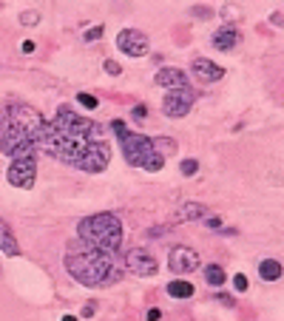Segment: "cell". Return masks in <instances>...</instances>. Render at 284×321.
<instances>
[{
    "label": "cell",
    "instance_id": "cell-10",
    "mask_svg": "<svg viewBox=\"0 0 284 321\" xmlns=\"http://www.w3.org/2000/svg\"><path fill=\"white\" fill-rule=\"evenodd\" d=\"M125 264L131 267L134 276H157V259H153V253H148V250L142 248H134L125 253Z\"/></svg>",
    "mask_w": 284,
    "mask_h": 321
},
{
    "label": "cell",
    "instance_id": "cell-13",
    "mask_svg": "<svg viewBox=\"0 0 284 321\" xmlns=\"http://www.w3.org/2000/svg\"><path fill=\"white\" fill-rule=\"evenodd\" d=\"M211 213H208V208L202 202H185V205H179L176 213H173V222H196V219H208Z\"/></svg>",
    "mask_w": 284,
    "mask_h": 321
},
{
    "label": "cell",
    "instance_id": "cell-32",
    "mask_svg": "<svg viewBox=\"0 0 284 321\" xmlns=\"http://www.w3.org/2000/svg\"><path fill=\"white\" fill-rule=\"evenodd\" d=\"M222 14H227V17H236L239 9H236V6H227V9H222Z\"/></svg>",
    "mask_w": 284,
    "mask_h": 321
},
{
    "label": "cell",
    "instance_id": "cell-4",
    "mask_svg": "<svg viewBox=\"0 0 284 321\" xmlns=\"http://www.w3.org/2000/svg\"><path fill=\"white\" fill-rule=\"evenodd\" d=\"M0 151L12 159L20 157H37V145L26 134V128H20L12 117H3V128H0Z\"/></svg>",
    "mask_w": 284,
    "mask_h": 321
},
{
    "label": "cell",
    "instance_id": "cell-27",
    "mask_svg": "<svg viewBox=\"0 0 284 321\" xmlns=\"http://www.w3.org/2000/svg\"><path fill=\"white\" fill-rule=\"evenodd\" d=\"M34 48H37V46H34V40H23V46H20V52H23V54H32Z\"/></svg>",
    "mask_w": 284,
    "mask_h": 321
},
{
    "label": "cell",
    "instance_id": "cell-29",
    "mask_svg": "<svg viewBox=\"0 0 284 321\" xmlns=\"http://www.w3.org/2000/svg\"><path fill=\"white\" fill-rule=\"evenodd\" d=\"M205 225H208V228H222V219H219V216H208Z\"/></svg>",
    "mask_w": 284,
    "mask_h": 321
},
{
    "label": "cell",
    "instance_id": "cell-17",
    "mask_svg": "<svg viewBox=\"0 0 284 321\" xmlns=\"http://www.w3.org/2000/svg\"><path fill=\"white\" fill-rule=\"evenodd\" d=\"M205 282L211 284V287H222V284L227 282V276H225V270L219 267V264H208V267H205Z\"/></svg>",
    "mask_w": 284,
    "mask_h": 321
},
{
    "label": "cell",
    "instance_id": "cell-3",
    "mask_svg": "<svg viewBox=\"0 0 284 321\" xmlns=\"http://www.w3.org/2000/svg\"><path fill=\"white\" fill-rule=\"evenodd\" d=\"M77 236L80 242L91 244L106 253H117L122 244V222L117 213H94L77 222Z\"/></svg>",
    "mask_w": 284,
    "mask_h": 321
},
{
    "label": "cell",
    "instance_id": "cell-18",
    "mask_svg": "<svg viewBox=\"0 0 284 321\" xmlns=\"http://www.w3.org/2000/svg\"><path fill=\"white\" fill-rule=\"evenodd\" d=\"M168 295H173V299H191L193 284L191 282H171L168 284Z\"/></svg>",
    "mask_w": 284,
    "mask_h": 321
},
{
    "label": "cell",
    "instance_id": "cell-2",
    "mask_svg": "<svg viewBox=\"0 0 284 321\" xmlns=\"http://www.w3.org/2000/svg\"><path fill=\"white\" fill-rule=\"evenodd\" d=\"M111 131L117 134L119 145H122V157H125V162L131 165V168H142V170H151V174L162 170L165 157L157 151L153 139L142 137V134L128 131L122 119H114V122H111Z\"/></svg>",
    "mask_w": 284,
    "mask_h": 321
},
{
    "label": "cell",
    "instance_id": "cell-15",
    "mask_svg": "<svg viewBox=\"0 0 284 321\" xmlns=\"http://www.w3.org/2000/svg\"><path fill=\"white\" fill-rule=\"evenodd\" d=\"M0 253H3V256H17V253H20L17 239H14L12 228H9L3 219H0Z\"/></svg>",
    "mask_w": 284,
    "mask_h": 321
},
{
    "label": "cell",
    "instance_id": "cell-8",
    "mask_svg": "<svg viewBox=\"0 0 284 321\" xmlns=\"http://www.w3.org/2000/svg\"><path fill=\"white\" fill-rule=\"evenodd\" d=\"M168 267L176 276L193 273V270H199V253L193 248H188V244H176V248H171V253H168Z\"/></svg>",
    "mask_w": 284,
    "mask_h": 321
},
{
    "label": "cell",
    "instance_id": "cell-5",
    "mask_svg": "<svg viewBox=\"0 0 284 321\" xmlns=\"http://www.w3.org/2000/svg\"><path fill=\"white\" fill-rule=\"evenodd\" d=\"M193 103H196V91H193L191 85L168 88L165 100H162V111H165V117H171V119H182V117H188V111L193 108Z\"/></svg>",
    "mask_w": 284,
    "mask_h": 321
},
{
    "label": "cell",
    "instance_id": "cell-25",
    "mask_svg": "<svg viewBox=\"0 0 284 321\" xmlns=\"http://www.w3.org/2000/svg\"><path fill=\"white\" fill-rule=\"evenodd\" d=\"M191 14H193V17H202V20H208V17L213 14V9H208V6H193V9H191Z\"/></svg>",
    "mask_w": 284,
    "mask_h": 321
},
{
    "label": "cell",
    "instance_id": "cell-31",
    "mask_svg": "<svg viewBox=\"0 0 284 321\" xmlns=\"http://www.w3.org/2000/svg\"><path fill=\"white\" fill-rule=\"evenodd\" d=\"M94 310H97L94 304H86V307H83V318H91V315H94Z\"/></svg>",
    "mask_w": 284,
    "mask_h": 321
},
{
    "label": "cell",
    "instance_id": "cell-33",
    "mask_svg": "<svg viewBox=\"0 0 284 321\" xmlns=\"http://www.w3.org/2000/svg\"><path fill=\"white\" fill-rule=\"evenodd\" d=\"M270 20H273V23H278V26L284 29V17H281V14H278V12H276V14H270Z\"/></svg>",
    "mask_w": 284,
    "mask_h": 321
},
{
    "label": "cell",
    "instance_id": "cell-26",
    "mask_svg": "<svg viewBox=\"0 0 284 321\" xmlns=\"http://www.w3.org/2000/svg\"><path fill=\"white\" fill-rule=\"evenodd\" d=\"M145 114H148V108H145V105H142V103H139V105H134L131 117H134V119H145Z\"/></svg>",
    "mask_w": 284,
    "mask_h": 321
},
{
    "label": "cell",
    "instance_id": "cell-28",
    "mask_svg": "<svg viewBox=\"0 0 284 321\" xmlns=\"http://www.w3.org/2000/svg\"><path fill=\"white\" fill-rule=\"evenodd\" d=\"M216 299H219V302H222V304H225V307H233V304H236V302H233V295H227V293L216 295Z\"/></svg>",
    "mask_w": 284,
    "mask_h": 321
},
{
    "label": "cell",
    "instance_id": "cell-6",
    "mask_svg": "<svg viewBox=\"0 0 284 321\" xmlns=\"http://www.w3.org/2000/svg\"><path fill=\"white\" fill-rule=\"evenodd\" d=\"M6 179H9V185H14V188L29 190L34 185V179H37V157L12 159V165H9V170H6Z\"/></svg>",
    "mask_w": 284,
    "mask_h": 321
},
{
    "label": "cell",
    "instance_id": "cell-12",
    "mask_svg": "<svg viewBox=\"0 0 284 321\" xmlns=\"http://www.w3.org/2000/svg\"><path fill=\"white\" fill-rule=\"evenodd\" d=\"M213 48H219V52H233L239 43V29L233 26V23H225L222 29H216L213 32Z\"/></svg>",
    "mask_w": 284,
    "mask_h": 321
},
{
    "label": "cell",
    "instance_id": "cell-19",
    "mask_svg": "<svg viewBox=\"0 0 284 321\" xmlns=\"http://www.w3.org/2000/svg\"><path fill=\"white\" fill-rule=\"evenodd\" d=\"M40 23V12H34V9H26V12H20V26H37Z\"/></svg>",
    "mask_w": 284,
    "mask_h": 321
},
{
    "label": "cell",
    "instance_id": "cell-24",
    "mask_svg": "<svg viewBox=\"0 0 284 321\" xmlns=\"http://www.w3.org/2000/svg\"><path fill=\"white\" fill-rule=\"evenodd\" d=\"M233 287L239 290V293H245L247 287H250V282H247V276L245 273H239V276H233Z\"/></svg>",
    "mask_w": 284,
    "mask_h": 321
},
{
    "label": "cell",
    "instance_id": "cell-21",
    "mask_svg": "<svg viewBox=\"0 0 284 321\" xmlns=\"http://www.w3.org/2000/svg\"><path fill=\"white\" fill-rule=\"evenodd\" d=\"M77 103L83 105V108H88V111H94V108H97V97H91V94H77Z\"/></svg>",
    "mask_w": 284,
    "mask_h": 321
},
{
    "label": "cell",
    "instance_id": "cell-11",
    "mask_svg": "<svg viewBox=\"0 0 284 321\" xmlns=\"http://www.w3.org/2000/svg\"><path fill=\"white\" fill-rule=\"evenodd\" d=\"M191 68H193V74H196L199 83H219V80L225 77V68L216 66V63L208 60V57H196L191 63Z\"/></svg>",
    "mask_w": 284,
    "mask_h": 321
},
{
    "label": "cell",
    "instance_id": "cell-9",
    "mask_svg": "<svg viewBox=\"0 0 284 321\" xmlns=\"http://www.w3.org/2000/svg\"><path fill=\"white\" fill-rule=\"evenodd\" d=\"M117 48L128 57H145L148 54V37L139 29H122L117 34Z\"/></svg>",
    "mask_w": 284,
    "mask_h": 321
},
{
    "label": "cell",
    "instance_id": "cell-16",
    "mask_svg": "<svg viewBox=\"0 0 284 321\" xmlns=\"http://www.w3.org/2000/svg\"><path fill=\"white\" fill-rule=\"evenodd\" d=\"M281 264L276 262V259H265V262L259 264V276H262V279H265V282H278V279H281Z\"/></svg>",
    "mask_w": 284,
    "mask_h": 321
},
{
    "label": "cell",
    "instance_id": "cell-1",
    "mask_svg": "<svg viewBox=\"0 0 284 321\" xmlns=\"http://www.w3.org/2000/svg\"><path fill=\"white\" fill-rule=\"evenodd\" d=\"M66 270L74 276V282L86 287H108L119 279L117 256L97 250L86 242H77L66 250Z\"/></svg>",
    "mask_w": 284,
    "mask_h": 321
},
{
    "label": "cell",
    "instance_id": "cell-14",
    "mask_svg": "<svg viewBox=\"0 0 284 321\" xmlns=\"http://www.w3.org/2000/svg\"><path fill=\"white\" fill-rule=\"evenodd\" d=\"M153 83L162 85V88H182V85H191L185 77V71H179V68H162V71L153 77Z\"/></svg>",
    "mask_w": 284,
    "mask_h": 321
},
{
    "label": "cell",
    "instance_id": "cell-20",
    "mask_svg": "<svg viewBox=\"0 0 284 321\" xmlns=\"http://www.w3.org/2000/svg\"><path fill=\"white\" fill-rule=\"evenodd\" d=\"M179 168H182V174H185V177H193V174L199 170V162H196L193 157H188V159H182V162H179Z\"/></svg>",
    "mask_w": 284,
    "mask_h": 321
},
{
    "label": "cell",
    "instance_id": "cell-34",
    "mask_svg": "<svg viewBox=\"0 0 284 321\" xmlns=\"http://www.w3.org/2000/svg\"><path fill=\"white\" fill-rule=\"evenodd\" d=\"M63 321H77V318H74V315H63Z\"/></svg>",
    "mask_w": 284,
    "mask_h": 321
},
{
    "label": "cell",
    "instance_id": "cell-30",
    "mask_svg": "<svg viewBox=\"0 0 284 321\" xmlns=\"http://www.w3.org/2000/svg\"><path fill=\"white\" fill-rule=\"evenodd\" d=\"M159 318H162V310H157V307L148 310V321H159Z\"/></svg>",
    "mask_w": 284,
    "mask_h": 321
},
{
    "label": "cell",
    "instance_id": "cell-35",
    "mask_svg": "<svg viewBox=\"0 0 284 321\" xmlns=\"http://www.w3.org/2000/svg\"><path fill=\"white\" fill-rule=\"evenodd\" d=\"M0 273H3V270H0Z\"/></svg>",
    "mask_w": 284,
    "mask_h": 321
},
{
    "label": "cell",
    "instance_id": "cell-7",
    "mask_svg": "<svg viewBox=\"0 0 284 321\" xmlns=\"http://www.w3.org/2000/svg\"><path fill=\"white\" fill-rule=\"evenodd\" d=\"M108 162H111V148H108L106 139H97V142H91V148L86 151V157H83V162L77 165V170L102 174V170L108 168Z\"/></svg>",
    "mask_w": 284,
    "mask_h": 321
},
{
    "label": "cell",
    "instance_id": "cell-22",
    "mask_svg": "<svg viewBox=\"0 0 284 321\" xmlns=\"http://www.w3.org/2000/svg\"><path fill=\"white\" fill-rule=\"evenodd\" d=\"M102 32H106V26H91L86 34H83V37H86V43H94V40L102 37Z\"/></svg>",
    "mask_w": 284,
    "mask_h": 321
},
{
    "label": "cell",
    "instance_id": "cell-23",
    "mask_svg": "<svg viewBox=\"0 0 284 321\" xmlns=\"http://www.w3.org/2000/svg\"><path fill=\"white\" fill-rule=\"evenodd\" d=\"M102 68H106L111 77H119V74H122V66H119L117 60H106V63H102Z\"/></svg>",
    "mask_w": 284,
    "mask_h": 321
}]
</instances>
